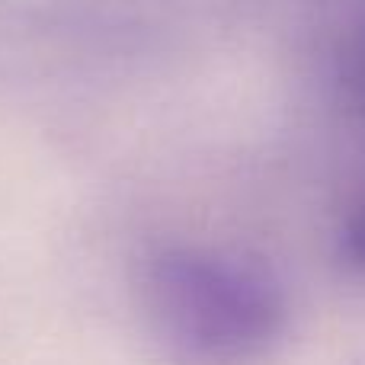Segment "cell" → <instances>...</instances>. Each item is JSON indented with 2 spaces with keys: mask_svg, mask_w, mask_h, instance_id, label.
<instances>
[{
  "mask_svg": "<svg viewBox=\"0 0 365 365\" xmlns=\"http://www.w3.org/2000/svg\"><path fill=\"white\" fill-rule=\"evenodd\" d=\"M362 83H365V45H362Z\"/></svg>",
  "mask_w": 365,
  "mask_h": 365,
  "instance_id": "cell-3",
  "label": "cell"
},
{
  "mask_svg": "<svg viewBox=\"0 0 365 365\" xmlns=\"http://www.w3.org/2000/svg\"><path fill=\"white\" fill-rule=\"evenodd\" d=\"M336 247H340L343 263L365 276V189L356 195L353 205L343 215L340 234H336Z\"/></svg>",
  "mask_w": 365,
  "mask_h": 365,
  "instance_id": "cell-2",
  "label": "cell"
},
{
  "mask_svg": "<svg viewBox=\"0 0 365 365\" xmlns=\"http://www.w3.org/2000/svg\"><path fill=\"white\" fill-rule=\"evenodd\" d=\"M145 304L158 336L186 362L237 365L263 356L285 324V298L266 266L208 247L151 259Z\"/></svg>",
  "mask_w": 365,
  "mask_h": 365,
  "instance_id": "cell-1",
  "label": "cell"
}]
</instances>
